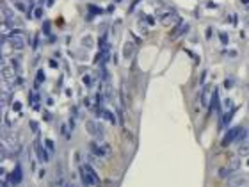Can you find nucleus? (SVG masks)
<instances>
[{
    "mask_svg": "<svg viewBox=\"0 0 249 187\" xmlns=\"http://www.w3.org/2000/svg\"><path fill=\"white\" fill-rule=\"evenodd\" d=\"M80 176H82V182L86 184V185H98V175H96V171L93 169L91 164H84V166H80Z\"/></svg>",
    "mask_w": 249,
    "mask_h": 187,
    "instance_id": "nucleus-1",
    "label": "nucleus"
},
{
    "mask_svg": "<svg viewBox=\"0 0 249 187\" xmlns=\"http://www.w3.org/2000/svg\"><path fill=\"white\" fill-rule=\"evenodd\" d=\"M86 130L91 134L93 137H98V139H103L102 135H103V128H102V125L98 123V121L94 120H89L87 123H86Z\"/></svg>",
    "mask_w": 249,
    "mask_h": 187,
    "instance_id": "nucleus-2",
    "label": "nucleus"
},
{
    "mask_svg": "<svg viewBox=\"0 0 249 187\" xmlns=\"http://www.w3.org/2000/svg\"><path fill=\"white\" fill-rule=\"evenodd\" d=\"M7 39H9V43L13 45L14 48H20V50H22V48L25 46V36H23L22 32H11V36H9Z\"/></svg>",
    "mask_w": 249,
    "mask_h": 187,
    "instance_id": "nucleus-3",
    "label": "nucleus"
},
{
    "mask_svg": "<svg viewBox=\"0 0 249 187\" xmlns=\"http://www.w3.org/2000/svg\"><path fill=\"white\" fill-rule=\"evenodd\" d=\"M16 75H14L13 66L9 64H2V80H7V82H14Z\"/></svg>",
    "mask_w": 249,
    "mask_h": 187,
    "instance_id": "nucleus-4",
    "label": "nucleus"
},
{
    "mask_svg": "<svg viewBox=\"0 0 249 187\" xmlns=\"http://www.w3.org/2000/svg\"><path fill=\"white\" fill-rule=\"evenodd\" d=\"M240 132H242V128H240V127H235V128L228 130V134H226V137H224V141H223V144H230L231 141H235L237 135H240Z\"/></svg>",
    "mask_w": 249,
    "mask_h": 187,
    "instance_id": "nucleus-5",
    "label": "nucleus"
},
{
    "mask_svg": "<svg viewBox=\"0 0 249 187\" xmlns=\"http://www.w3.org/2000/svg\"><path fill=\"white\" fill-rule=\"evenodd\" d=\"M22 178H23V175H22V168H20V166H16V168H14V171L9 175V182H11L13 185H18V184L22 182Z\"/></svg>",
    "mask_w": 249,
    "mask_h": 187,
    "instance_id": "nucleus-6",
    "label": "nucleus"
},
{
    "mask_svg": "<svg viewBox=\"0 0 249 187\" xmlns=\"http://www.w3.org/2000/svg\"><path fill=\"white\" fill-rule=\"evenodd\" d=\"M2 22H11V23L14 22V13L4 4V2H2Z\"/></svg>",
    "mask_w": 249,
    "mask_h": 187,
    "instance_id": "nucleus-7",
    "label": "nucleus"
},
{
    "mask_svg": "<svg viewBox=\"0 0 249 187\" xmlns=\"http://www.w3.org/2000/svg\"><path fill=\"white\" fill-rule=\"evenodd\" d=\"M176 20V13H166V14H160V22L164 25H171L173 22Z\"/></svg>",
    "mask_w": 249,
    "mask_h": 187,
    "instance_id": "nucleus-8",
    "label": "nucleus"
},
{
    "mask_svg": "<svg viewBox=\"0 0 249 187\" xmlns=\"http://www.w3.org/2000/svg\"><path fill=\"white\" fill-rule=\"evenodd\" d=\"M103 98L107 100V102H112V100H114V91H112V87H110L109 84H105V89H103Z\"/></svg>",
    "mask_w": 249,
    "mask_h": 187,
    "instance_id": "nucleus-9",
    "label": "nucleus"
},
{
    "mask_svg": "<svg viewBox=\"0 0 249 187\" xmlns=\"http://www.w3.org/2000/svg\"><path fill=\"white\" fill-rule=\"evenodd\" d=\"M233 114H235V109H231L230 112H226V114L223 116V121H221V125H223V127H226V125H228V123L231 121V118H233Z\"/></svg>",
    "mask_w": 249,
    "mask_h": 187,
    "instance_id": "nucleus-10",
    "label": "nucleus"
},
{
    "mask_svg": "<svg viewBox=\"0 0 249 187\" xmlns=\"http://www.w3.org/2000/svg\"><path fill=\"white\" fill-rule=\"evenodd\" d=\"M244 184H246L244 178H233V180L230 178V182H228V185H230V187H240V185H244Z\"/></svg>",
    "mask_w": 249,
    "mask_h": 187,
    "instance_id": "nucleus-11",
    "label": "nucleus"
},
{
    "mask_svg": "<svg viewBox=\"0 0 249 187\" xmlns=\"http://www.w3.org/2000/svg\"><path fill=\"white\" fill-rule=\"evenodd\" d=\"M100 114H102V116H103V118L109 121V123L116 125V118H114V114H112V112H109V110H103V112H100Z\"/></svg>",
    "mask_w": 249,
    "mask_h": 187,
    "instance_id": "nucleus-12",
    "label": "nucleus"
},
{
    "mask_svg": "<svg viewBox=\"0 0 249 187\" xmlns=\"http://www.w3.org/2000/svg\"><path fill=\"white\" fill-rule=\"evenodd\" d=\"M133 50H135V46H133L130 41H128V43L125 45V57H130L132 53H133Z\"/></svg>",
    "mask_w": 249,
    "mask_h": 187,
    "instance_id": "nucleus-13",
    "label": "nucleus"
},
{
    "mask_svg": "<svg viewBox=\"0 0 249 187\" xmlns=\"http://www.w3.org/2000/svg\"><path fill=\"white\" fill-rule=\"evenodd\" d=\"M217 91H215V93H214V98H212V104H210V109H212V110H217V105H219V96H217Z\"/></svg>",
    "mask_w": 249,
    "mask_h": 187,
    "instance_id": "nucleus-14",
    "label": "nucleus"
},
{
    "mask_svg": "<svg viewBox=\"0 0 249 187\" xmlns=\"http://www.w3.org/2000/svg\"><path fill=\"white\" fill-rule=\"evenodd\" d=\"M100 146H102V157H109V155H110V146H109L105 141L100 144Z\"/></svg>",
    "mask_w": 249,
    "mask_h": 187,
    "instance_id": "nucleus-15",
    "label": "nucleus"
},
{
    "mask_svg": "<svg viewBox=\"0 0 249 187\" xmlns=\"http://www.w3.org/2000/svg\"><path fill=\"white\" fill-rule=\"evenodd\" d=\"M228 168H230V171H237V169H238V159H235L233 162H230Z\"/></svg>",
    "mask_w": 249,
    "mask_h": 187,
    "instance_id": "nucleus-16",
    "label": "nucleus"
},
{
    "mask_svg": "<svg viewBox=\"0 0 249 187\" xmlns=\"http://www.w3.org/2000/svg\"><path fill=\"white\" fill-rule=\"evenodd\" d=\"M84 84H86V86H89V87H91L93 84H94V82H93V77H91V75H84Z\"/></svg>",
    "mask_w": 249,
    "mask_h": 187,
    "instance_id": "nucleus-17",
    "label": "nucleus"
},
{
    "mask_svg": "<svg viewBox=\"0 0 249 187\" xmlns=\"http://www.w3.org/2000/svg\"><path fill=\"white\" fill-rule=\"evenodd\" d=\"M235 86V80L233 79H226V82H224V87L226 89H230V87H233Z\"/></svg>",
    "mask_w": 249,
    "mask_h": 187,
    "instance_id": "nucleus-18",
    "label": "nucleus"
},
{
    "mask_svg": "<svg viewBox=\"0 0 249 187\" xmlns=\"http://www.w3.org/2000/svg\"><path fill=\"white\" fill-rule=\"evenodd\" d=\"M38 100H39L38 93H30V104H38Z\"/></svg>",
    "mask_w": 249,
    "mask_h": 187,
    "instance_id": "nucleus-19",
    "label": "nucleus"
},
{
    "mask_svg": "<svg viewBox=\"0 0 249 187\" xmlns=\"http://www.w3.org/2000/svg\"><path fill=\"white\" fill-rule=\"evenodd\" d=\"M228 173H230V168H224V169H221V171H219V175H221V176H228Z\"/></svg>",
    "mask_w": 249,
    "mask_h": 187,
    "instance_id": "nucleus-20",
    "label": "nucleus"
},
{
    "mask_svg": "<svg viewBox=\"0 0 249 187\" xmlns=\"http://www.w3.org/2000/svg\"><path fill=\"white\" fill-rule=\"evenodd\" d=\"M247 153H249V148L247 146H242V148H240V155H247Z\"/></svg>",
    "mask_w": 249,
    "mask_h": 187,
    "instance_id": "nucleus-21",
    "label": "nucleus"
},
{
    "mask_svg": "<svg viewBox=\"0 0 249 187\" xmlns=\"http://www.w3.org/2000/svg\"><path fill=\"white\" fill-rule=\"evenodd\" d=\"M13 109L16 112H20V110H22V104H20V102H18V104H13Z\"/></svg>",
    "mask_w": 249,
    "mask_h": 187,
    "instance_id": "nucleus-22",
    "label": "nucleus"
},
{
    "mask_svg": "<svg viewBox=\"0 0 249 187\" xmlns=\"http://www.w3.org/2000/svg\"><path fill=\"white\" fill-rule=\"evenodd\" d=\"M16 9H18V11H25V7H23L22 2H16Z\"/></svg>",
    "mask_w": 249,
    "mask_h": 187,
    "instance_id": "nucleus-23",
    "label": "nucleus"
},
{
    "mask_svg": "<svg viewBox=\"0 0 249 187\" xmlns=\"http://www.w3.org/2000/svg\"><path fill=\"white\" fill-rule=\"evenodd\" d=\"M89 9H91V13H93V14H98V13H102V11H100L98 7H94V5H91Z\"/></svg>",
    "mask_w": 249,
    "mask_h": 187,
    "instance_id": "nucleus-24",
    "label": "nucleus"
},
{
    "mask_svg": "<svg viewBox=\"0 0 249 187\" xmlns=\"http://www.w3.org/2000/svg\"><path fill=\"white\" fill-rule=\"evenodd\" d=\"M30 130H34V132L38 130V125H36V121H30Z\"/></svg>",
    "mask_w": 249,
    "mask_h": 187,
    "instance_id": "nucleus-25",
    "label": "nucleus"
},
{
    "mask_svg": "<svg viewBox=\"0 0 249 187\" xmlns=\"http://www.w3.org/2000/svg\"><path fill=\"white\" fill-rule=\"evenodd\" d=\"M84 45H86V46H91V45H93V39H91V38H89V39L86 38V39H84Z\"/></svg>",
    "mask_w": 249,
    "mask_h": 187,
    "instance_id": "nucleus-26",
    "label": "nucleus"
},
{
    "mask_svg": "<svg viewBox=\"0 0 249 187\" xmlns=\"http://www.w3.org/2000/svg\"><path fill=\"white\" fill-rule=\"evenodd\" d=\"M45 144H46V146H48V150H50V151H53V143H52V141H46V143H45Z\"/></svg>",
    "mask_w": 249,
    "mask_h": 187,
    "instance_id": "nucleus-27",
    "label": "nucleus"
},
{
    "mask_svg": "<svg viewBox=\"0 0 249 187\" xmlns=\"http://www.w3.org/2000/svg\"><path fill=\"white\" fill-rule=\"evenodd\" d=\"M43 79H45V75H43V71H38V82H43Z\"/></svg>",
    "mask_w": 249,
    "mask_h": 187,
    "instance_id": "nucleus-28",
    "label": "nucleus"
},
{
    "mask_svg": "<svg viewBox=\"0 0 249 187\" xmlns=\"http://www.w3.org/2000/svg\"><path fill=\"white\" fill-rule=\"evenodd\" d=\"M221 41L226 45V43H228V36H226V34H221Z\"/></svg>",
    "mask_w": 249,
    "mask_h": 187,
    "instance_id": "nucleus-29",
    "label": "nucleus"
},
{
    "mask_svg": "<svg viewBox=\"0 0 249 187\" xmlns=\"http://www.w3.org/2000/svg\"><path fill=\"white\" fill-rule=\"evenodd\" d=\"M242 4H249V0H242Z\"/></svg>",
    "mask_w": 249,
    "mask_h": 187,
    "instance_id": "nucleus-30",
    "label": "nucleus"
},
{
    "mask_svg": "<svg viewBox=\"0 0 249 187\" xmlns=\"http://www.w3.org/2000/svg\"><path fill=\"white\" fill-rule=\"evenodd\" d=\"M66 187H73V185H66Z\"/></svg>",
    "mask_w": 249,
    "mask_h": 187,
    "instance_id": "nucleus-31",
    "label": "nucleus"
},
{
    "mask_svg": "<svg viewBox=\"0 0 249 187\" xmlns=\"http://www.w3.org/2000/svg\"><path fill=\"white\" fill-rule=\"evenodd\" d=\"M116 2H119V0H116Z\"/></svg>",
    "mask_w": 249,
    "mask_h": 187,
    "instance_id": "nucleus-32",
    "label": "nucleus"
}]
</instances>
